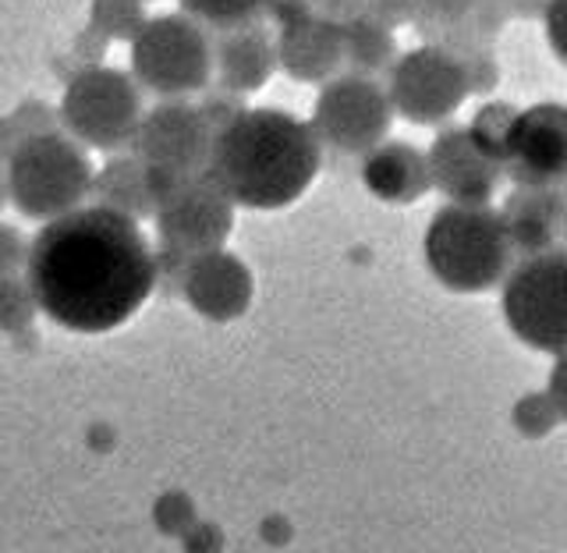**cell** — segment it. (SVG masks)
I'll use <instances>...</instances> for the list:
<instances>
[{"instance_id":"cell-35","label":"cell","mask_w":567,"mask_h":553,"mask_svg":"<svg viewBox=\"0 0 567 553\" xmlns=\"http://www.w3.org/2000/svg\"><path fill=\"white\" fill-rule=\"evenodd\" d=\"M546 390H549V398H554V404H557L560 422H567V351L557 355V366H554V372H549Z\"/></svg>"},{"instance_id":"cell-25","label":"cell","mask_w":567,"mask_h":553,"mask_svg":"<svg viewBox=\"0 0 567 553\" xmlns=\"http://www.w3.org/2000/svg\"><path fill=\"white\" fill-rule=\"evenodd\" d=\"M35 309H40V301H35V291L29 280L0 277V330H8V334L29 330L35 319Z\"/></svg>"},{"instance_id":"cell-15","label":"cell","mask_w":567,"mask_h":553,"mask_svg":"<svg viewBox=\"0 0 567 553\" xmlns=\"http://www.w3.org/2000/svg\"><path fill=\"white\" fill-rule=\"evenodd\" d=\"M514 253L543 256L557 248L560 231H567V192L564 188H514L501 209Z\"/></svg>"},{"instance_id":"cell-29","label":"cell","mask_w":567,"mask_h":553,"mask_svg":"<svg viewBox=\"0 0 567 553\" xmlns=\"http://www.w3.org/2000/svg\"><path fill=\"white\" fill-rule=\"evenodd\" d=\"M199 111H203V117H206V124L213 129V135H220L224 129H230L248 106L241 103V96L238 93H230V89H209L206 93V100L199 103Z\"/></svg>"},{"instance_id":"cell-28","label":"cell","mask_w":567,"mask_h":553,"mask_svg":"<svg viewBox=\"0 0 567 553\" xmlns=\"http://www.w3.org/2000/svg\"><path fill=\"white\" fill-rule=\"evenodd\" d=\"M103 53H106V40H103L96 29H85L79 40H75V47L68 50V58L58 61V71L71 82V79H79L82 71L100 68L103 64Z\"/></svg>"},{"instance_id":"cell-20","label":"cell","mask_w":567,"mask_h":553,"mask_svg":"<svg viewBox=\"0 0 567 553\" xmlns=\"http://www.w3.org/2000/svg\"><path fill=\"white\" fill-rule=\"evenodd\" d=\"M93 206L114 209L121 217H132L135 224L153 217L156 221V203L150 192V174L146 164L128 153V156H111L103 171L93 182Z\"/></svg>"},{"instance_id":"cell-3","label":"cell","mask_w":567,"mask_h":553,"mask_svg":"<svg viewBox=\"0 0 567 553\" xmlns=\"http://www.w3.org/2000/svg\"><path fill=\"white\" fill-rule=\"evenodd\" d=\"M425 266L447 291L478 295L514 270L504 217L489 206H443L425 227Z\"/></svg>"},{"instance_id":"cell-27","label":"cell","mask_w":567,"mask_h":553,"mask_svg":"<svg viewBox=\"0 0 567 553\" xmlns=\"http://www.w3.org/2000/svg\"><path fill=\"white\" fill-rule=\"evenodd\" d=\"M11 129H14V139L18 146H22L25 139H35V135H50V132H61V111H53L50 103L43 100H22L14 106V111L8 114Z\"/></svg>"},{"instance_id":"cell-6","label":"cell","mask_w":567,"mask_h":553,"mask_svg":"<svg viewBox=\"0 0 567 553\" xmlns=\"http://www.w3.org/2000/svg\"><path fill=\"white\" fill-rule=\"evenodd\" d=\"M142 117L146 114H142L138 82L117 68H89L64 85L61 124L71 139L89 150H132Z\"/></svg>"},{"instance_id":"cell-14","label":"cell","mask_w":567,"mask_h":553,"mask_svg":"<svg viewBox=\"0 0 567 553\" xmlns=\"http://www.w3.org/2000/svg\"><path fill=\"white\" fill-rule=\"evenodd\" d=\"M252 288L256 284L248 266L235 253L217 248V253L195 256L188 263L182 295L195 313L213 324H235L252 306Z\"/></svg>"},{"instance_id":"cell-23","label":"cell","mask_w":567,"mask_h":553,"mask_svg":"<svg viewBox=\"0 0 567 553\" xmlns=\"http://www.w3.org/2000/svg\"><path fill=\"white\" fill-rule=\"evenodd\" d=\"M518 114H522L518 106L496 100V103H486L468 124V135L478 146V153L489 156L493 164H501V167L507 160V142H511V129H514V121H518Z\"/></svg>"},{"instance_id":"cell-26","label":"cell","mask_w":567,"mask_h":553,"mask_svg":"<svg viewBox=\"0 0 567 553\" xmlns=\"http://www.w3.org/2000/svg\"><path fill=\"white\" fill-rule=\"evenodd\" d=\"M511 422H514V430H518L522 437H528V440H539L546 433H554L560 416H557L554 398H549V390H536V395H525L518 404H514Z\"/></svg>"},{"instance_id":"cell-18","label":"cell","mask_w":567,"mask_h":553,"mask_svg":"<svg viewBox=\"0 0 567 553\" xmlns=\"http://www.w3.org/2000/svg\"><path fill=\"white\" fill-rule=\"evenodd\" d=\"M362 182L377 199L408 206L433 188L430 156L415 150L412 142H386V146H377L372 153H365Z\"/></svg>"},{"instance_id":"cell-22","label":"cell","mask_w":567,"mask_h":553,"mask_svg":"<svg viewBox=\"0 0 567 553\" xmlns=\"http://www.w3.org/2000/svg\"><path fill=\"white\" fill-rule=\"evenodd\" d=\"M274 0H182V11L206 29L230 32L270 14Z\"/></svg>"},{"instance_id":"cell-4","label":"cell","mask_w":567,"mask_h":553,"mask_svg":"<svg viewBox=\"0 0 567 553\" xmlns=\"http://www.w3.org/2000/svg\"><path fill=\"white\" fill-rule=\"evenodd\" d=\"M96 171L68 132L25 139L8 164V199L29 221H58L93 199Z\"/></svg>"},{"instance_id":"cell-13","label":"cell","mask_w":567,"mask_h":553,"mask_svg":"<svg viewBox=\"0 0 567 553\" xmlns=\"http://www.w3.org/2000/svg\"><path fill=\"white\" fill-rule=\"evenodd\" d=\"M425 156H430L433 188L454 206H489L504 167L478 153L468 129H443Z\"/></svg>"},{"instance_id":"cell-16","label":"cell","mask_w":567,"mask_h":553,"mask_svg":"<svg viewBox=\"0 0 567 553\" xmlns=\"http://www.w3.org/2000/svg\"><path fill=\"white\" fill-rule=\"evenodd\" d=\"M511 8H522V0H415V22L422 32H443L440 47L472 53V43H486Z\"/></svg>"},{"instance_id":"cell-5","label":"cell","mask_w":567,"mask_h":553,"mask_svg":"<svg viewBox=\"0 0 567 553\" xmlns=\"http://www.w3.org/2000/svg\"><path fill=\"white\" fill-rule=\"evenodd\" d=\"M217 50L206 25L188 14L150 18L132 40V75L142 89L156 96L182 100L209 89Z\"/></svg>"},{"instance_id":"cell-1","label":"cell","mask_w":567,"mask_h":553,"mask_svg":"<svg viewBox=\"0 0 567 553\" xmlns=\"http://www.w3.org/2000/svg\"><path fill=\"white\" fill-rule=\"evenodd\" d=\"M25 280L58 327L106 334L128 324L156 291V248L132 217L82 206L32 238Z\"/></svg>"},{"instance_id":"cell-11","label":"cell","mask_w":567,"mask_h":553,"mask_svg":"<svg viewBox=\"0 0 567 553\" xmlns=\"http://www.w3.org/2000/svg\"><path fill=\"white\" fill-rule=\"evenodd\" d=\"M159 245L188 259L217 253L235 231V203L209 171L177 188L156 213Z\"/></svg>"},{"instance_id":"cell-31","label":"cell","mask_w":567,"mask_h":553,"mask_svg":"<svg viewBox=\"0 0 567 553\" xmlns=\"http://www.w3.org/2000/svg\"><path fill=\"white\" fill-rule=\"evenodd\" d=\"M543 22H546L549 47H554V53L567 64V0H546Z\"/></svg>"},{"instance_id":"cell-21","label":"cell","mask_w":567,"mask_h":553,"mask_svg":"<svg viewBox=\"0 0 567 553\" xmlns=\"http://www.w3.org/2000/svg\"><path fill=\"white\" fill-rule=\"evenodd\" d=\"M344 64L354 75H365V79H369V71L394 68V35H390V29L369 14L348 22L344 25Z\"/></svg>"},{"instance_id":"cell-2","label":"cell","mask_w":567,"mask_h":553,"mask_svg":"<svg viewBox=\"0 0 567 553\" xmlns=\"http://www.w3.org/2000/svg\"><path fill=\"white\" fill-rule=\"evenodd\" d=\"M323 142L312 124L284 111H245L217 135L209 174L245 209H284L306 195L319 174Z\"/></svg>"},{"instance_id":"cell-17","label":"cell","mask_w":567,"mask_h":553,"mask_svg":"<svg viewBox=\"0 0 567 553\" xmlns=\"http://www.w3.org/2000/svg\"><path fill=\"white\" fill-rule=\"evenodd\" d=\"M277 64L298 82H323L344 64V25L327 18L284 25L277 40Z\"/></svg>"},{"instance_id":"cell-32","label":"cell","mask_w":567,"mask_h":553,"mask_svg":"<svg viewBox=\"0 0 567 553\" xmlns=\"http://www.w3.org/2000/svg\"><path fill=\"white\" fill-rule=\"evenodd\" d=\"M365 14L380 25H401L415 18V0H365Z\"/></svg>"},{"instance_id":"cell-19","label":"cell","mask_w":567,"mask_h":553,"mask_svg":"<svg viewBox=\"0 0 567 553\" xmlns=\"http://www.w3.org/2000/svg\"><path fill=\"white\" fill-rule=\"evenodd\" d=\"M277 68V43L270 40V29L262 22L241 25L220 32L217 40V75L220 85L230 93H256L266 82H270Z\"/></svg>"},{"instance_id":"cell-30","label":"cell","mask_w":567,"mask_h":553,"mask_svg":"<svg viewBox=\"0 0 567 553\" xmlns=\"http://www.w3.org/2000/svg\"><path fill=\"white\" fill-rule=\"evenodd\" d=\"M29 248L32 242L22 238V231L0 224V277H18L29 270Z\"/></svg>"},{"instance_id":"cell-36","label":"cell","mask_w":567,"mask_h":553,"mask_svg":"<svg viewBox=\"0 0 567 553\" xmlns=\"http://www.w3.org/2000/svg\"><path fill=\"white\" fill-rule=\"evenodd\" d=\"M14 150H18V139H14V129H11L8 114H4V117H0V171H4V174H8V164H11Z\"/></svg>"},{"instance_id":"cell-9","label":"cell","mask_w":567,"mask_h":553,"mask_svg":"<svg viewBox=\"0 0 567 553\" xmlns=\"http://www.w3.org/2000/svg\"><path fill=\"white\" fill-rule=\"evenodd\" d=\"M468 93L465 61L447 47H419L390 68V103L415 124L447 121Z\"/></svg>"},{"instance_id":"cell-37","label":"cell","mask_w":567,"mask_h":553,"mask_svg":"<svg viewBox=\"0 0 567 553\" xmlns=\"http://www.w3.org/2000/svg\"><path fill=\"white\" fill-rule=\"evenodd\" d=\"M4 199H8V174L0 171V206H4Z\"/></svg>"},{"instance_id":"cell-10","label":"cell","mask_w":567,"mask_h":553,"mask_svg":"<svg viewBox=\"0 0 567 553\" xmlns=\"http://www.w3.org/2000/svg\"><path fill=\"white\" fill-rule=\"evenodd\" d=\"M217 135L206 124L199 103L164 100L142 117V129L132 142V153L146 167L177 177H199L209 171Z\"/></svg>"},{"instance_id":"cell-8","label":"cell","mask_w":567,"mask_h":553,"mask_svg":"<svg viewBox=\"0 0 567 553\" xmlns=\"http://www.w3.org/2000/svg\"><path fill=\"white\" fill-rule=\"evenodd\" d=\"M390 117H394V103L377 79L341 75L319 93L312 132L337 153H372L390 132Z\"/></svg>"},{"instance_id":"cell-34","label":"cell","mask_w":567,"mask_h":553,"mask_svg":"<svg viewBox=\"0 0 567 553\" xmlns=\"http://www.w3.org/2000/svg\"><path fill=\"white\" fill-rule=\"evenodd\" d=\"M270 14L277 18V25H295L306 22V18H316V0H274Z\"/></svg>"},{"instance_id":"cell-12","label":"cell","mask_w":567,"mask_h":553,"mask_svg":"<svg viewBox=\"0 0 567 553\" xmlns=\"http://www.w3.org/2000/svg\"><path fill=\"white\" fill-rule=\"evenodd\" d=\"M504 174L522 188H567V106L536 103L518 114Z\"/></svg>"},{"instance_id":"cell-7","label":"cell","mask_w":567,"mask_h":553,"mask_svg":"<svg viewBox=\"0 0 567 553\" xmlns=\"http://www.w3.org/2000/svg\"><path fill=\"white\" fill-rule=\"evenodd\" d=\"M504 319L511 334L546 355L567 351V253L549 248L522 259L504 280Z\"/></svg>"},{"instance_id":"cell-33","label":"cell","mask_w":567,"mask_h":553,"mask_svg":"<svg viewBox=\"0 0 567 553\" xmlns=\"http://www.w3.org/2000/svg\"><path fill=\"white\" fill-rule=\"evenodd\" d=\"M316 14L333 25H348L365 14V0H316Z\"/></svg>"},{"instance_id":"cell-24","label":"cell","mask_w":567,"mask_h":553,"mask_svg":"<svg viewBox=\"0 0 567 553\" xmlns=\"http://www.w3.org/2000/svg\"><path fill=\"white\" fill-rule=\"evenodd\" d=\"M146 0H93L89 8V29H96L106 43L135 40L146 29Z\"/></svg>"}]
</instances>
